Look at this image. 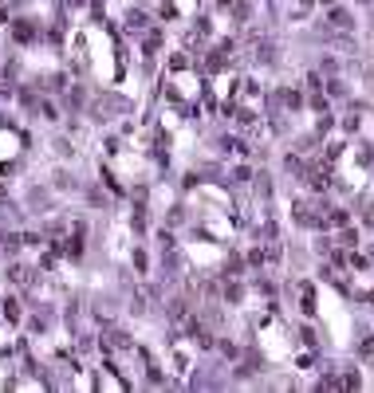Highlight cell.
<instances>
[{
    "instance_id": "1",
    "label": "cell",
    "mask_w": 374,
    "mask_h": 393,
    "mask_svg": "<svg viewBox=\"0 0 374 393\" xmlns=\"http://www.w3.org/2000/svg\"><path fill=\"white\" fill-rule=\"evenodd\" d=\"M12 36H16V44H32V40H36V24H32V20H16Z\"/></svg>"
},
{
    "instance_id": "2",
    "label": "cell",
    "mask_w": 374,
    "mask_h": 393,
    "mask_svg": "<svg viewBox=\"0 0 374 393\" xmlns=\"http://www.w3.org/2000/svg\"><path fill=\"white\" fill-rule=\"evenodd\" d=\"M331 20H335V28H351V12H331Z\"/></svg>"
}]
</instances>
